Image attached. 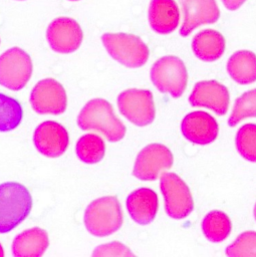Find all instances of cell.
<instances>
[{
	"label": "cell",
	"instance_id": "30",
	"mask_svg": "<svg viewBox=\"0 0 256 257\" xmlns=\"http://www.w3.org/2000/svg\"><path fill=\"white\" fill-rule=\"evenodd\" d=\"M254 217H255V220H256V204H255V207H254Z\"/></svg>",
	"mask_w": 256,
	"mask_h": 257
},
{
	"label": "cell",
	"instance_id": "20",
	"mask_svg": "<svg viewBox=\"0 0 256 257\" xmlns=\"http://www.w3.org/2000/svg\"><path fill=\"white\" fill-rule=\"evenodd\" d=\"M230 77L239 84L256 81V55L249 50H239L232 54L227 63Z\"/></svg>",
	"mask_w": 256,
	"mask_h": 257
},
{
	"label": "cell",
	"instance_id": "7",
	"mask_svg": "<svg viewBox=\"0 0 256 257\" xmlns=\"http://www.w3.org/2000/svg\"><path fill=\"white\" fill-rule=\"evenodd\" d=\"M32 74L30 56L19 47H12L0 55V84L11 89L23 88Z\"/></svg>",
	"mask_w": 256,
	"mask_h": 257
},
{
	"label": "cell",
	"instance_id": "12",
	"mask_svg": "<svg viewBox=\"0 0 256 257\" xmlns=\"http://www.w3.org/2000/svg\"><path fill=\"white\" fill-rule=\"evenodd\" d=\"M33 143L37 151L48 158H57L64 154L69 138L65 127L53 120H46L34 131Z\"/></svg>",
	"mask_w": 256,
	"mask_h": 257
},
{
	"label": "cell",
	"instance_id": "32",
	"mask_svg": "<svg viewBox=\"0 0 256 257\" xmlns=\"http://www.w3.org/2000/svg\"><path fill=\"white\" fill-rule=\"evenodd\" d=\"M20 1H22V0H20Z\"/></svg>",
	"mask_w": 256,
	"mask_h": 257
},
{
	"label": "cell",
	"instance_id": "13",
	"mask_svg": "<svg viewBox=\"0 0 256 257\" xmlns=\"http://www.w3.org/2000/svg\"><path fill=\"white\" fill-rule=\"evenodd\" d=\"M189 101L193 106L207 107L223 115L229 107V91L226 86L216 80H203L195 84Z\"/></svg>",
	"mask_w": 256,
	"mask_h": 257
},
{
	"label": "cell",
	"instance_id": "3",
	"mask_svg": "<svg viewBox=\"0 0 256 257\" xmlns=\"http://www.w3.org/2000/svg\"><path fill=\"white\" fill-rule=\"evenodd\" d=\"M83 220L90 234L97 237L108 236L122 225L120 204L113 196L98 198L86 207Z\"/></svg>",
	"mask_w": 256,
	"mask_h": 257
},
{
	"label": "cell",
	"instance_id": "17",
	"mask_svg": "<svg viewBox=\"0 0 256 257\" xmlns=\"http://www.w3.org/2000/svg\"><path fill=\"white\" fill-rule=\"evenodd\" d=\"M180 11L175 0H152L149 7V22L160 34L173 32L179 25Z\"/></svg>",
	"mask_w": 256,
	"mask_h": 257
},
{
	"label": "cell",
	"instance_id": "23",
	"mask_svg": "<svg viewBox=\"0 0 256 257\" xmlns=\"http://www.w3.org/2000/svg\"><path fill=\"white\" fill-rule=\"evenodd\" d=\"M23 111L20 103L3 93H0V132L16 128L22 119Z\"/></svg>",
	"mask_w": 256,
	"mask_h": 257
},
{
	"label": "cell",
	"instance_id": "1",
	"mask_svg": "<svg viewBox=\"0 0 256 257\" xmlns=\"http://www.w3.org/2000/svg\"><path fill=\"white\" fill-rule=\"evenodd\" d=\"M77 124L83 131L93 130L109 142H118L125 135V126L114 114L111 104L102 98L89 100L77 116Z\"/></svg>",
	"mask_w": 256,
	"mask_h": 257
},
{
	"label": "cell",
	"instance_id": "19",
	"mask_svg": "<svg viewBox=\"0 0 256 257\" xmlns=\"http://www.w3.org/2000/svg\"><path fill=\"white\" fill-rule=\"evenodd\" d=\"M192 49L199 59L208 62L215 61L224 53L225 39L220 32L205 29L194 36Z\"/></svg>",
	"mask_w": 256,
	"mask_h": 257
},
{
	"label": "cell",
	"instance_id": "28",
	"mask_svg": "<svg viewBox=\"0 0 256 257\" xmlns=\"http://www.w3.org/2000/svg\"><path fill=\"white\" fill-rule=\"evenodd\" d=\"M225 7L229 10L238 9L246 0H222Z\"/></svg>",
	"mask_w": 256,
	"mask_h": 257
},
{
	"label": "cell",
	"instance_id": "9",
	"mask_svg": "<svg viewBox=\"0 0 256 257\" xmlns=\"http://www.w3.org/2000/svg\"><path fill=\"white\" fill-rule=\"evenodd\" d=\"M173 166L171 151L161 144H151L138 155L133 174L143 181L157 180Z\"/></svg>",
	"mask_w": 256,
	"mask_h": 257
},
{
	"label": "cell",
	"instance_id": "29",
	"mask_svg": "<svg viewBox=\"0 0 256 257\" xmlns=\"http://www.w3.org/2000/svg\"><path fill=\"white\" fill-rule=\"evenodd\" d=\"M4 256V250L2 248V245L0 244V257H3Z\"/></svg>",
	"mask_w": 256,
	"mask_h": 257
},
{
	"label": "cell",
	"instance_id": "26",
	"mask_svg": "<svg viewBox=\"0 0 256 257\" xmlns=\"http://www.w3.org/2000/svg\"><path fill=\"white\" fill-rule=\"evenodd\" d=\"M226 254L231 257L256 256V232L246 231L227 247Z\"/></svg>",
	"mask_w": 256,
	"mask_h": 257
},
{
	"label": "cell",
	"instance_id": "21",
	"mask_svg": "<svg viewBox=\"0 0 256 257\" xmlns=\"http://www.w3.org/2000/svg\"><path fill=\"white\" fill-rule=\"evenodd\" d=\"M231 221L229 217L221 211L208 213L202 222V230L205 237L211 242L224 241L231 232Z\"/></svg>",
	"mask_w": 256,
	"mask_h": 257
},
{
	"label": "cell",
	"instance_id": "11",
	"mask_svg": "<svg viewBox=\"0 0 256 257\" xmlns=\"http://www.w3.org/2000/svg\"><path fill=\"white\" fill-rule=\"evenodd\" d=\"M82 30L72 18L59 17L54 19L46 31L47 41L52 50L59 53L75 51L82 41Z\"/></svg>",
	"mask_w": 256,
	"mask_h": 257
},
{
	"label": "cell",
	"instance_id": "24",
	"mask_svg": "<svg viewBox=\"0 0 256 257\" xmlns=\"http://www.w3.org/2000/svg\"><path fill=\"white\" fill-rule=\"evenodd\" d=\"M247 117H256V88L246 91L235 100L228 124L235 126Z\"/></svg>",
	"mask_w": 256,
	"mask_h": 257
},
{
	"label": "cell",
	"instance_id": "4",
	"mask_svg": "<svg viewBox=\"0 0 256 257\" xmlns=\"http://www.w3.org/2000/svg\"><path fill=\"white\" fill-rule=\"evenodd\" d=\"M102 43L109 55L127 67H140L149 58L147 44L138 36L126 33H105Z\"/></svg>",
	"mask_w": 256,
	"mask_h": 257
},
{
	"label": "cell",
	"instance_id": "6",
	"mask_svg": "<svg viewBox=\"0 0 256 257\" xmlns=\"http://www.w3.org/2000/svg\"><path fill=\"white\" fill-rule=\"evenodd\" d=\"M160 178L167 214L174 219L188 217L193 210L194 202L186 183L174 173H163Z\"/></svg>",
	"mask_w": 256,
	"mask_h": 257
},
{
	"label": "cell",
	"instance_id": "8",
	"mask_svg": "<svg viewBox=\"0 0 256 257\" xmlns=\"http://www.w3.org/2000/svg\"><path fill=\"white\" fill-rule=\"evenodd\" d=\"M117 106L124 117L140 126L150 124L156 115L153 93L147 89L122 91L117 97Z\"/></svg>",
	"mask_w": 256,
	"mask_h": 257
},
{
	"label": "cell",
	"instance_id": "27",
	"mask_svg": "<svg viewBox=\"0 0 256 257\" xmlns=\"http://www.w3.org/2000/svg\"><path fill=\"white\" fill-rule=\"evenodd\" d=\"M93 256H133L134 253L123 244L119 242H112L103 244L95 248L92 253Z\"/></svg>",
	"mask_w": 256,
	"mask_h": 257
},
{
	"label": "cell",
	"instance_id": "5",
	"mask_svg": "<svg viewBox=\"0 0 256 257\" xmlns=\"http://www.w3.org/2000/svg\"><path fill=\"white\" fill-rule=\"evenodd\" d=\"M151 79L160 91L169 93L173 97H180L187 87L188 73L180 58L167 55L153 64Z\"/></svg>",
	"mask_w": 256,
	"mask_h": 257
},
{
	"label": "cell",
	"instance_id": "22",
	"mask_svg": "<svg viewBox=\"0 0 256 257\" xmlns=\"http://www.w3.org/2000/svg\"><path fill=\"white\" fill-rule=\"evenodd\" d=\"M75 151L77 157L83 163L95 164L103 158L105 145L99 136L86 134L77 141Z\"/></svg>",
	"mask_w": 256,
	"mask_h": 257
},
{
	"label": "cell",
	"instance_id": "31",
	"mask_svg": "<svg viewBox=\"0 0 256 257\" xmlns=\"http://www.w3.org/2000/svg\"><path fill=\"white\" fill-rule=\"evenodd\" d=\"M71 1H77V0H71Z\"/></svg>",
	"mask_w": 256,
	"mask_h": 257
},
{
	"label": "cell",
	"instance_id": "10",
	"mask_svg": "<svg viewBox=\"0 0 256 257\" xmlns=\"http://www.w3.org/2000/svg\"><path fill=\"white\" fill-rule=\"evenodd\" d=\"M33 110L40 114H60L67 104L66 92L63 86L53 78L38 81L30 94Z\"/></svg>",
	"mask_w": 256,
	"mask_h": 257
},
{
	"label": "cell",
	"instance_id": "16",
	"mask_svg": "<svg viewBox=\"0 0 256 257\" xmlns=\"http://www.w3.org/2000/svg\"><path fill=\"white\" fill-rule=\"evenodd\" d=\"M159 200L157 194L149 188H141L131 193L126 199V209L132 219L141 224L151 223L158 212Z\"/></svg>",
	"mask_w": 256,
	"mask_h": 257
},
{
	"label": "cell",
	"instance_id": "15",
	"mask_svg": "<svg viewBox=\"0 0 256 257\" xmlns=\"http://www.w3.org/2000/svg\"><path fill=\"white\" fill-rule=\"evenodd\" d=\"M180 2L184 12L181 36H188L198 26L214 23L220 17L215 0H180Z\"/></svg>",
	"mask_w": 256,
	"mask_h": 257
},
{
	"label": "cell",
	"instance_id": "18",
	"mask_svg": "<svg viewBox=\"0 0 256 257\" xmlns=\"http://www.w3.org/2000/svg\"><path fill=\"white\" fill-rule=\"evenodd\" d=\"M49 245L45 230L34 227L21 232L12 243V253L16 257H39L44 254Z\"/></svg>",
	"mask_w": 256,
	"mask_h": 257
},
{
	"label": "cell",
	"instance_id": "14",
	"mask_svg": "<svg viewBox=\"0 0 256 257\" xmlns=\"http://www.w3.org/2000/svg\"><path fill=\"white\" fill-rule=\"evenodd\" d=\"M183 136L193 144L208 145L218 136V123L208 112L203 110L188 113L181 124Z\"/></svg>",
	"mask_w": 256,
	"mask_h": 257
},
{
	"label": "cell",
	"instance_id": "2",
	"mask_svg": "<svg viewBox=\"0 0 256 257\" xmlns=\"http://www.w3.org/2000/svg\"><path fill=\"white\" fill-rule=\"evenodd\" d=\"M32 197L29 191L15 182L0 185V233H8L29 215Z\"/></svg>",
	"mask_w": 256,
	"mask_h": 257
},
{
	"label": "cell",
	"instance_id": "25",
	"mask_svg": "<svg viewBox=\"0 0 256 257\" xmlns=\"http://www.w3.org/2000/svg\"><path fill=\"white\" fill-rule=\"evenodd\" d=\"M235 144L239 154L250 162H256V124L246 123L237 132Z\"/></svg>",
	"mask_w": 256,
	"mask_h": 257
}]
</instances>
